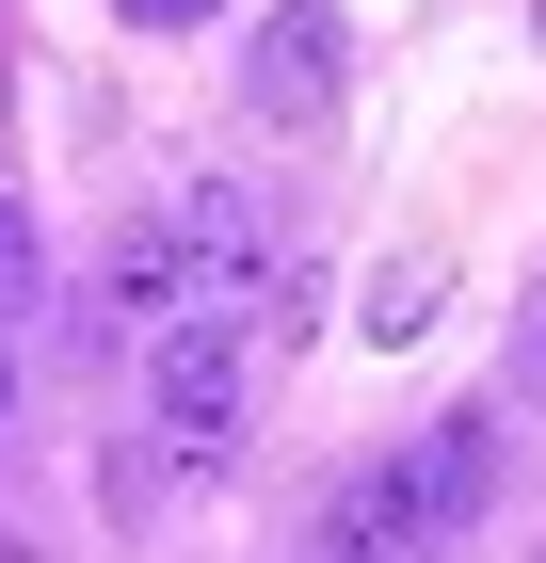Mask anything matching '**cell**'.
Masks as SVG:
<instances>
[{
	"mask_svg": "<svg viewBox=\"0 0 546 563\" xmlns=\"http://www.w3.org/2000/svg\"><path fill=\"white\" fill-rule=\"evenodd\" d=\"M482 499H499V402H466V419H434L419 451H386L370 483H337V531H354L370 563H402V548H450Z\"/></svg>",
	"mask_w": 546,
	"mask_h": 563,
	"instance_id": "obj_1",
	"label": "cell"
},
{
	"mask_svg": "<svg viewBox=\"0 0 546 563\" xmlns=\"http://www.w3.org/2000/svg\"><path fill=\"white\" fill-rule=\"evenodd\" d=\"M242 402H257V322H225V306H193V322H161L145 339V419L210 467L225 434H242Z\"/></svg>",
	"mask_w": 546,
	"mask_h": 563,
	"instance_id": "obj_2",
	"label": "cell"
},
{
	"mask_svg": "<svg viewBox=\"0 0 546 563\" xmlns=\"http://www.w3.org/2000/svg\"><path fill=\"white\" fill-rule=\"evenodd\" d=\"M242 113L257 130H322L337 113V16L322 0H274V16L242 33Z\"/></svg>",
	"mask_w": 546,
	"mask_h": 563,
	"instance_id": "obj_3",
	"label": "cell"
},
{
	"mask_svg": "<svg viewBox=\"0 0 546 563\" xmlns=\"http://www.w3.org/2000/svg\"><path fill=\"white\" fill-rule=\"evenodd\" d=\"M97 306H113L129 339L193 322V306H210V274H193V225H177V210H129V225H113V258H97Z\"/></svg>",
	"mask_w": 546,
	"mask_h": 563,
	"instance_id": "obj_4",
	"label": "cell"
},
{
	"mask_svg": "<svg viewBox=\"0 0 546 563\" xmlns=\"http://www.w3.org/2000/svg\"><path fill=\"white\" fill-rule=\"evenodd\" d=\"M434 306H450V258H434V242H402V258L370 274V306H354V322H370V354H419Z\"/></svg>",
	"mask_w": 546,
	"mask_h": 563,
	"instance_id": "obj_5",
	"label": "cell"
},
{
	"mask_svg": "<svg viewBox=\"0 0 546 563\" xmlns=\"http://www.w3.org/2000/svg\"><path fill=\"white\" fill-rule=\"evenodd\" d=\"M514 402H546V274H531V306H514Z\"/></svg>",
	"mask_w": 546,
	"mask_h": 563,
	"instance_id": "obj_6",
	"label": "cell"
},
{
	"mask_svg": "<svg viewBox=\"0 0 546 563\" xmlns=\"http://www.w3.org/2000/svg\"><path fill=\"white\" fill-rule=\"evenodd\" d=\"M0 306H33V210L0 194Z\"/></svg>",
	"mask_w": 546,
	"mask_h": 563,
	"instance_id": "obj_7",
	"label": "cell"
},
{
	"mask_svg": "<svg viewBox=\"0 0 546 563\" xmlns=\"http://www.w3.org/2000/svg\"><path fill=\"white\" fill-rule=\"evenodd\" d=\"M113 16H145V33H193V16H225V0H113Z\"/></svg>",
	"mask_w": 546,
	"mask_h": 563,
	"instance_id": "obj_8",
	"label": "cell"
},
{
	"mask_svg": "<svg viewBox=\"0 0 546 563\" xmlns=\"http://www.w3.org/2000/svg\"><path fill=\"white\" fill-rule=\"evenodd\" d=\"M305 563H370V548H354V531H337V516H322V531H305Z\"/></svg>",
	"mask_w": 546,
	"mask_h": 563,
	"instance_id": "obj_9",
	"label": "cell"
},
{
	"mask_svg": "<svg viewBox=\"0 0 546 563\" xmlns=\"http://www.w3.org/2000/svg\"><path fill=\"white\" fill-rule=\"evenodd\" d=\"M531 48H546V0H531Z\"/></svg>",
	"mask_w": 546,
	"mask_h": 563,
	"instance_id": "obj_10",
	"label": "cell"
},
{
	"mask_svg": "<svg viewBox=\"0 0 546 563\" xmlns=\"http://www.w3.org/2000/svg\"><path fill=\"white\" fill-rule=\"evenodd\" d=\"M0 387H16V354H0Z\"/></svg>",
	"mask_w": 546,
	"mask_h": 563,
	"instance_id": "obj_11",
	"label": "cell"
}]
</instances>
